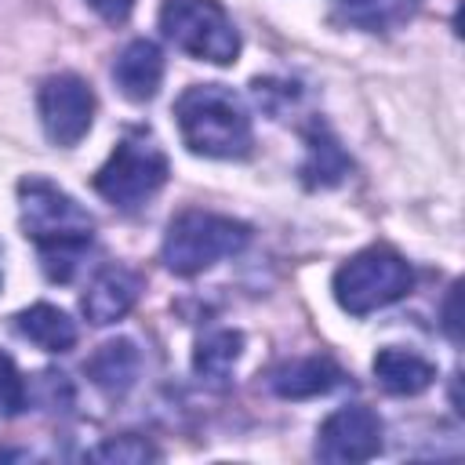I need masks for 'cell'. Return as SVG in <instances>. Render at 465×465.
<instances>
[{"label":"cell","mask_w":465,"mask_h":465,"mask_svg":"<svg viewBox=\"0 0 465 465\" xmlns=\"http://www.w3.org/2000/svg\"><path fill=\"white\" fill-rule=\"evenodd\" d=\"M18 222L25 240L36 243L44 272L69 283L94 240V218L51 178L29 174L18 182Z\"/></svg>","instance_id":"6da1fadb"},{"label":"cell","mask_w":465,"mask_h":465,"mask_svg":"<svg viewBox=\"0 0 465 465\" xmlns=\"http://www.w3.org/2000/svg\"><path fill=\"white\" fill-rule=\"evenodd\" d=\"M174 124L189 153L207 160H243L254 145L251 116L225 84H193L174 102Z\"/></svg>","instance_id":"7a4b0ae2"},{"label":"cell","mask_w":465,"mask_h":465,"mask_svg":"<svg viewBox=\"0 0 465 465\" xmlns=\"http://www.w3.org/2000/svg\"><path fill=\"white\" fill-rule=\"evenodd\" d=\"M251 229L240 218L218 211H182L171 218L160 258L174 276H196L247 247Z\"/></svg>","instance_id":"3957f363"},{"label":"cell","mask_w":465,"mask_h":465,"mask_svg":"<svg viewBox=\"0 0 465 465\" xmlns=\"http://www.w3.org/2000/svg\"><path fill=\"white\" fill-rule=\"evenodd\" d=\"M167 174H171V163L160 142L145 127H134L116 142L109 160L98 167L94 193L120 211H134L163 189Z\"/></svg>","instance_id":"277c9868"},{"label":"cell","mask_w":465,"mask_h":465,"mask_svg":"<svg viewBox=\"0 0 465 465\" xmlns=\"http://www.w3.org/2000/svg\"><path fill=\"white\" fill-rule=\"evenodd\" d=\"M334 302L349 312V316H371L392 302H400L411 287H414V269L411 262L385 247H363L352 258H345L334 272Z\"/></svg>","instance_id":"5b68a950"},{"label":"cell","mask_w":465,"mask_h":465,"mask_svg":"<svg viewBox=\"0 0 465 465\" xmlns=\"http://www.w3.org/2000/svg\"><path fill=\"white\" fill-rule=\"evenodd\" d=\"M160 29L178 51L200 62L232 65L240 58V33L218 0H163Z\"/></svg>","instance_id":"8992f818"},{"label":"cell","mask_w":465,"mask_h":465,"mask_svg":"<svg viewBox=\"0 0 465 465\" xmlns=\"http://www.w3.org/2000/svg\"><path fill=\"white\" fill-rule=\"evenodd\" d=\"M36 109H40L44 134L54 145L69 149V145H76L91 131L98 102H94V91H91V84L84 76H76V73H51L40 84V91H36Z\"/></svg>","instance_id":"52a82bcc"},{"label":"cell","mask_w":465,"mask_h":465,"mask_svg":"<svg viewBox=\"0 0 465 465\" xmlns=\"http://www.w3.org/2000/svg\"><path fill=\"white\" fill-rule=\"evenodd\" d=\"M381 418L363 407V403H349L338 407L334 414H327L316 429V458L334 461V465H349V461H367L381 450Z\"/></svg>","instance_id":"ba28073f"},{"label":"cell","mask_w":465,"mask_h":465,"mask_svg":"<svg viewBox=\"0 0 465 465\" xmlns=\"http://www.w3.org/2000/svg\"><path fill=\"white\" fill-rule=\"evenodd\" d=\"M138 294H142V276L134 269H127V265H105L87 283V291L80 298V309H84V316L94 327H105V323L124 320L134 309Z\"/></svg>","instance_id":"9c48e42d"},{"label":"cell","mask_w":465,"mask_h":465,"mask_svg":"<svg viewBox=\"0 0 465 465\" xmlns=\"http://www.w3.org/2000/svg\"><path fill=\"white\" fill-rule=\"evenodd\" d=\"M341 367L331 356H294L269 371V389L280 400H312L341 385Z\"/></svg>","instance_id":"30bf717a"},{"label":"cell","mask_w":465,"mask_h":465,"mask_svg":"<svg viewBox=\"0 0 465 465\" xmlns=\"http://www.w3.org/2000/svg\"><path fill=\"white\" fill-rule=\"evenodd\" d=\"M113 80L124 98L149 102L163 84V51L145 36L131 40L113 62Z\"/></svg>","instance_id":"8fae6325"},{"label":"cell","mask_w":465,"mask_h":465,"mask_svg":"<svg viewBox=\"0 0 465 465\" xmlns=\"http://www.w3.org/2000/svg\"><path fill=\"white\" fill-rule=\"evenodd\" d=\"M374 378L389 396H418L436 381V363L414 349L385 345L374 356Z\"/></svg>","instance_id":"7c38bea8"},{"label":"cell","mask_w":465,"mask_h":465,"mask_svg":"<svg viewBox=\"0 0 465 465\" xmlns=\"http://www.w3.org/2000/svg\"><path fill=\"white\" fill-rule=\"evenodd\" d=\"M87 378L105 392V396H124L131 392V385L138 381L142 371V352L134 349L131 338H113L105 345H98L91 352V360L84 363Z\"/></svg>","instance_id":"4fadbf2b"},{"label":"cell","mask_w":465,"mask_h":465,"mask_svg":"<svg viewBox=\"0 0 465 465\" xmlns=\"http://www.w3.org/2000/svg\"><path fill=\"white\" fill-rule=\"evenodd\" d=\"M15 327L22 338L40 345L44 352H69L76 345V323L69 320L65 309L51 305V302H36V305L22 309L15 316Z\"/></svg>","instance_id":"5bb4252c"},{"label":"cell","mask_w":465,"mask_h":465,"mask_svg":"<svg viewBox=\"0 0 465 465\" xmlns=\"http://www.w3.org/2000/svg\"><path fill=\"white\" fill-rule=\"evenodd\" d=\"M243 356V334L232 331V327H214L207 334L196 338V349H193V371L207 381V385H225L229 374L236 371Z\"/></svg>","instance_id":"9a60e30c"},{"label":"cell","mask_w":465,"mask_h":465,"mask_svg":"<svg viewBox=\"0 0 465 465\" xmlns=\"http://www.w3.org/2000/svg\"><path fill=\"white\" fill-rule=\"evenodd\" d=\"M305 163H302V182L309 189H327V185H338L345 174H349V156L341 153V145L323 131L316 127L309 138H305Z\"/></svg>","instance_id":"2e32d148"},{"label":"cell","mask_w":465,"mask_h":465,"mask_svg":"<svg viewBox=\"0 0 465 465\" xmlns=\"http://www.w3.org/2000/svg\"><path fill=\"white\" fill-rule=\"evenodd\" d=\"M87 458L109 461V465H142V461H156L160 450L149 440H142V436H113V440L98 443Z\"/></svg>","instance_id":"e0dca14e"},{"label":"cell","mask_w":465,"mask_h":465,"mask_svg":"<svg viewBox=\"0 0 465 465\" xmlns=\"http://www.w3.org/2000/svg\"><path fill=\"white\" fill-rule=\"evenodd\" d=\"M25 403H29L25 378H22L18 363L0 349V418H15V414H22Z\"/></svg>","instance_id":"ac0fdd59"},{"label":"cell","mask_w":465,"mask_h":465,"mask_svg":"<svg viewBox=\"0 0 465 465\" xmlns=\"http://www.w3.org/2000/svg\"><path fill=\"white\" fill-rule=\"evenodd\" d=\"M87 7H91V11H94L102 22L120 25V22H127V18H131L134 0H87Z\"/></svg>","instance_id":"d6986e66"},{"label":"cell","mask_w":465,"mask_h":465,"mask_svg":"<svg viewBox=\"0 0 465 465\" xmlns=\"http://www.w3.org/2000/svg\"><path fill=\"white\" fill-rule=\"evenodd\" d=\"M454 294H458V287H450V294H447V305H443V327H447V334L458 341V327H454Z\"/></svg>","instance_id":"ffe728a7"},{"label":"cell","mask_w":465,"mask_h":465,"mask_svg":"<svg viewBox=\"0 0 465 465\" xmlns=\"http://www.w3.org/2000/svg\"><path fill=\"white\" fill-rule=\"evenodd\" d=\"M349 4H367V0H349Z\"/></svg>","instance_id":"44dd1931"},{"label":"cell","mask_w":465,"mask_h":465,"mask_svg":"<svg viewBox=\"0 0 465 465\" xmlns=\"http://www.w3.org/2000/svg\"><path fill=\"white\" fill-rule=\"evenodd\" d=\"M0 283H4V269H0Z\"/></svg>","instance_id":"7402d4cb"}]
</instances>
